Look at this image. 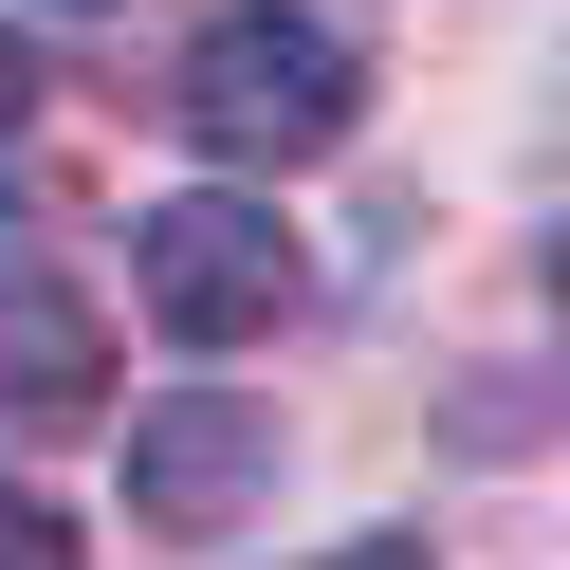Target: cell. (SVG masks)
Instances as JSON below:
<instances>
[{
    "mask_svg": "<svg viewBox=\"0 0 570 570\" xmlns=\"http://www.w3.org/2000/svg\"><path fill=\"white\" fill-rule=\"evenodd\" d=\"M166 111H185V148L203 166H313V148H350L368 129V38H350L332 0H222L185 38V75H166Z\"/></svg>",
    "mask_w": 570,
    "mask_h": 570,
    "instance_id": "6da1fadb",
    "label": "cell"
},
{
    "mask_svg": "<svg viewBox=\"0 0 570 570\" xmlns=\"http://www.w3.org/2000/svg\"><path fill=\"white\" fill-rule=\"evenodd\" d=\"M19 129H38V56L0 38V148H19Z\"/></svg>",
    "mask_w": 570,
    "mask_h": 570,
    "instance_id": "8992f818",
    "label": "cell"
},
{
    "mask_svg": "<svg viewBox=\"0 0 570 570\" xmlns=\"http://www.w3.org/2000/svg\"><path fill=\"white\" fill-rule=\"evenodd\" d=\"M92 386H111V332L56 276H19L0 295V423H92Z\"/></svg>",
    "mask_w": 570,
    "mask_h": 570,
    "instance_id": "277c9868",
    "label": "cell"
},
{
    "mask_svg": "<svg viewBox=\"0 0 570 570\" xmlns=\"http://www.w3.org/2000/svg\"><path fill=\"white\" fill-rule=\"evenodd\" d=\"M276 497V405L258 386H166L129 423V533H239Z\"/></svg>",
    "mask_w": 570,
    "mask_h": 570,
    "instance_id": "3957f363",
    "label": "cell"
},
{
    "mask_svg": "<svg viewBox=\"0 0 570 570\" xmlns=\"http://www.w3.org/2000/svg\"><path fill=\"white\" fill-rule=\"evenodd\" d=\"M56 552H75V515H56V497H19V479H0V570H56Z\"/></svg>",
    "mask_w": 570,
    "mask_h": 570,
    "instance_id": "5b68a950",
    "label": "cell"
},
{
    "mask_svg": "<svg viewBox=\"0 0 570 570\" xmlns=\"http://www.w3.org/2000/svg\"><path fill=\"white\" fill-rule=\"evenodd\" d=\"M129 295H148L166 350H258L276 313L313 295V258H295V222H276V185H185V203L129 222Z\"/></svg>",
    "mask_w": 570,
    "mask_h": 570,
    "instance_id": "7a4b0ae2",
    "label": "cell"
},
{
    "mask_svg": "<svg viewBox=\"0 0 570 570\" xmlns=\"http://www.w3.org/2000/svg\"><path fill=\"white\" fill-rule=\"evenodd\" d=\"M19 276H38V239H19V203H0V295H19Z\"/></svg>",
    "mask_w": 570,
    "mask_h": 570,
    "instance_id": "52a82bcc",
    "label": "cell"
}]
</instances>
